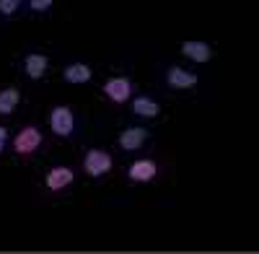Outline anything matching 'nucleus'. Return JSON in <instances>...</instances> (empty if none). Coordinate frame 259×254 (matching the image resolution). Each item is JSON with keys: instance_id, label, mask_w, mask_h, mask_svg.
<instances>
[{"instance_id": "obj_4", "label": "nucleus", "mask_w": 259, "mask_h": 254, "mask_svg": "<svg viewBox=\"0 0 259 254\" xmlns=\"http://www.w3.org/2000/svg\"><path fill=\"white\" fill-rule=\"evenodd\" d=\"M133 91H135V86L127 75H114V78H109L104 83V96L109 101H114V104H127L130 99H133Z\"/></svg>"}, {"instance_id": "obj_1", "label": "nucleus", "mask_w": 259, "mask_h": 254, "mask_svg": "<svg viewBox=\"0 0 259 254\" xmlns=\"http://www.w3.org/2000/svg\"><path fill=\"white\" fill-rule=\"evenodd\" d=\"M112 166H114V158L109 151H101V148H91V151H85L83 156V168H85V174L94 177V179H101L112 172Z\"/></svg>"}, {"instance_id": "obj_13", "label": "nucleus", "mask_w": 259, "mask_h": 254, "mask_svg": "<svg viewBox=\"0 0 259 254\" xmlns=\"http://www.w3.org/2000/svg\"><path fill=\"white\" fill-rule=\"evenodd\" d=\"M18 104H21V94L18 89H3L0 91V114L8 117L18 109Z\"/></svg>"}, {"instance_id": "obj_3", "label": "nucleus", "mask_w": 259, "mask_h": 254, "mask_svg": "<svg viewBox=\"0 0 259 254\" xmlns=\"http://www.w3.org/2000/svg\"><path fill=\"white\" fill-rule=\"evenodd\" d=\"M47 122H50V130L57 138H70L75 133V114H73L70 107H62V104H60V107H55L50 112Z\"/></svg>"}, {"instance_id": "obj_11", "label": "nucleus", "mask_w": 259, "mask_h": 254, "mask_svg": "<svg viewBox=\"0 0 259 254\" xmlns=\"http://www.w3.org/2000/svg\"><path fill=\"white\" fill-rule=\"evenodd\" d=\"M182 55L187 57V60H192V62H207L210 60V55H212V50H210V45L207 41H200V39H189V41H184L182 45Z\"/></svg>"}, {"instance_id": "obj_8", "label": "nucleus", "mask_w": 259, "mask_h": 254, "mask_svg": "<svg viewBox=\"0 0 259 254\" xmlns=\"http://www.w3.org/2000/svg\"><path fill=\"white\" fill-rule=\"evenodd\" d=\"M73 182H75V174H73L70 166H55L45 177V184H47V189H52V192H60V189L70 187Z\"/></svg>"}, {"instance_id": "obj_10", "label": "nucleus", "mask_w": 259, "mask_h": 254, "mask_svg": "<svg viewBox=\"0 0 259 254\" xmlns=\"http://www.w3.org/2000/svg\"><path fill=\"white\" fill-rule=\"evenodd\" d=\"M50 68V57L47 55H41V52H29L24 57V73L31 78V80H39L41 75L47 73Z\"/></svg>"}, {"instance_id": "obj_5", "label": "nucleus", "mask_w": 259, "mask_h": 254, "mask_svg": "<svg viewBox=\"0 0 259 254\" xmlns=\"http://www.w3.org/2000/svg\"><path fill=\"white\" fill-rule=\"evenodd\" d=\"M156 174H158V166L150 158H138L127 166V179L135 182V184H145L150 179H156Z\"/></svg>"}, {"instance_id": "obj_15", "label": "nucleus", "mask_w": 259, "mask_h": 254, "mask_svg": "<svg viewBox=\"0 0 259 254\" xmlns=\"http://www.w3.org/2000/svg\"><path fill=\"white\" fill-rule=\"evenodd\" d=\"M50 8H52V0H31V3H29V11L31 13H45Z\"/></svg>"}, {"instance_id": "obj_14", "label": "nucleus", "mask_w": 259, "mask_h": 254, "mask_svg": "<svg viewBox=\"0 0 259 254\" xmlns=\"http://www.w3.org/2000/svg\"><path fill=\"white\" fill-rule=\"evenodd\" d=\"M18 8H21L18 0H0V16H13L18 13Z\"/></svg>"}, {"instance_id": "obj_2", "label": "nucleus", "mask_w": 259, "mask_h": 254, "mask_svg": "<svg viewBox=\"0 0 259 254\" xmlns=\"http://www.w3.org/2000/svg\"><path fill=\"white\" fill-rule=\"evenodd\" d=\"M41 143H45V135L39 133V127L26 124V127H21V130L16 133V138H13V151H16L18 156H31V153H36L39 148H41Z\"/></svg>"}, {"instance_id": "obj_6", "label": "nucleus", "mask_w": 259, "mask_h": 254, "mask_svg": "<svg viewBox=\"0 0 259 254\" xmlns=\"http://www.w3.org/2000/svg\"><path fill=\"white\" fill-rule=\"evenodd\" d=\"M130 112H133L135 117L153 119V117L161 114V104H158V99H153V96L140 94V96H135V99H130Z\"/></svg>"}, {"instance_id": "obj_12", "label": "nucleus", "mask_w": 259, "mask_h": 254, "mask_svg": "<svg viewBox=\"0 0 259 254\" xmlns=\"http://www.w3.org/2000/svg\"><path fill=\"white\" fill-rule=\"evenodd\" d=\"M62 78L68 83H73V86H78V83H89L94 78V70L85 65V62H70V65H65Z\"/></svg>"}, {"instance_id": "obj_9", "label": "nucleus", "mask_w": 259, "mask_h": 254, "mask_svg": "<svg viewBox=\"0 0 259 254\" xmlns=\"http://www.w3.org/2000/svg\"><path fill=\"white\" fill-rule=\"evenodd\" d=\"M166 86L179 89V91L192 89V86H197V75L189 73V70H184V68H179V65H171V68L166 70Z\"/></svg>"}, {"instance_id": "obj_7", "label": "nucleus", "mask_w": 259, "mask_h": 254, "mask_svg": "<svg viewBox=\"0 0 259 254\" xmlns=\"http://www.w3.org/2000/svg\"><path fill=\"white\" fill-rule=\"evenodd\" d=\"M148 140V130L145 127H124V130L119 133V148L127 153H133V151H140V148L145 145Z\"/></svg>"}, {"instance_id": "obj_16", "label": "nucleus", "mask_w": 259, "mask_h": 254, "mask_svg": "<svg viewBox=\"0 0 259 254\" xmlns=\"http://www.w3.org/2000/svg\"><path fill=\"white\" fill-rule=\"evenodd\" d=\"M6 148H8V130H6L3 124H0V153H3Z\"/></svg>"}]
</instances>
